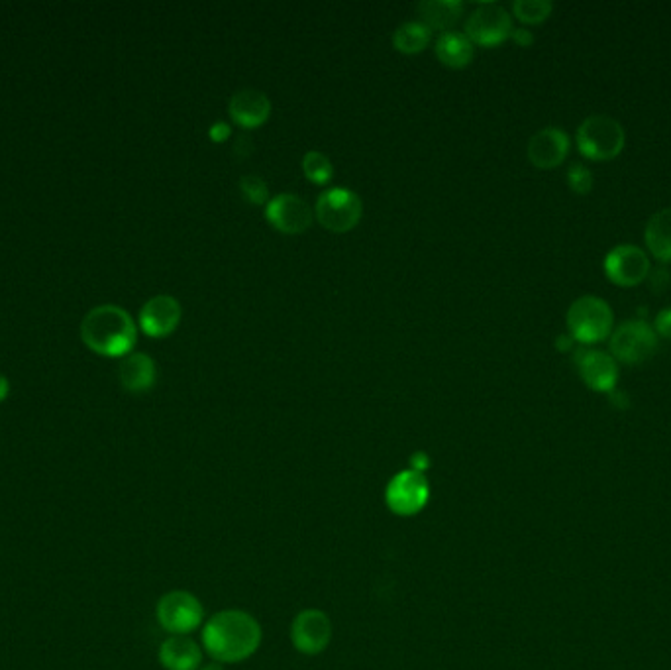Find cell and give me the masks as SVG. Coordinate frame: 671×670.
Segmentation results:
<instances>
[{
  "instance_id": "cell-1",
  "label": "cell",
  "mask_w": 671,
  "mask_h": 670,
  "mask_svg": "<svg viewBox=\"0 0 671 670\" xmlns=\"http://www.w3.org/2000/svg\"><path fill=\"white\" fill-rule=\"evenodd\" d=\"M261 627L246 612L226 610L212 615L203 629V645L218 663H240L259 649Z\"/></svg>"
},
{
  "instance_id": "cell-2",
  "label": "cell",
  "mask_w": 671,
  "mask_h": 670,
  "mask_svg": "<svg viewBox=\"0 0 671 670\" xmlns=\"http://www.w3.org/2000/svg\"><path fill=\"white\" fill-rule=\"evenodd\" d=\"M81 338L97 354L122 358L132 352L138 340V325L124 307L103 303L85 313Z\"/></svg>"
},
{
  "instance_id": "cell-3",
  "label": "cell",
  "mask_w": 671,
  "mask_h": 670,
  "mask_svg": "<svg viewBox=\"0 0 671 670\" xmlns=\"http://www.w3.org/2000/svg\"><path fill=\"white\" fill-rule=\"evenodd\" d=\"M624 140L626 136L619 120L605 114H593L585 118L577 130L579 152L585 158L597 162L617 158L624 148Z\"/></svg>"
},
{
  "instance_id": "cell-4",
  "label": "cell",
  "mask_w": 671,
  "mask_h": 670,
  "mask_svg": "<svg viewBox=\"0 0 671 670\" xmlns=\"http://www.w3.org/2000/svg\"><path fill=\"white\" fill-rule=\"evenodd\" d=\"M362 217V199L348 187H330L322 191L314 205V221L334 234H346L354 230Z\"/></svg>"
},
{
  "instance_id": "cell-5",
  "label": "cell",
  "mask_w": 671,
  "mask_h": 670,
  "mask_svg": "<svg viewBox=\"0 0 671 670\" xmlns=\"http://www.w3.org/2000/svg\"><path fill=\"white\" fill-rule=\"evenodd\" d=\"M568 329L569 335L581 344L599 342L611 335L613 309L601 297H579L568 309Z\"/></svg>"
},
{
  "instance_id": "cell-6",
  "label": "cell",
  "mask_w": 671,
  "mask_h": 670,
  "mask_svg": "<svg viewBox=\"0 0 671 670\" xmlns=\"http://www.w3.org/2000/svg\"><path fill=\"white\" fill-rule=\"evenodd\" d=\"M513 20L501 4L481 2L465 20L464 34L473 46L493 48L503 44L513 34Z\"/></svg>"
},
{
  "instance_id": "cell-7",
  "label": "cell",
  "mask_w": 671,
  "mask_h": 670,
  "mask_svg": "<svg viewBox=\"0 0 671 670\" xmlns=\"http://www.w3.org/2000/svg\"><path fill=\"white\" fill-rule=\"evenodd\" d=\"M155 614L159 625L171 635H189L205 619V610L199 598L185 590L167 592L157 602Z\"/></svg>"
},
{
  "instance_id": "cell-8",
  "label": "cell",
  "mask_w": 671,
  "mask_h": 670,
  "mask_svg": "<svg viewBox=\"0 0 671 670\" xmlns=\"http://www.w3.org/2000/svg\"><path fill=\"white\" fill-rule=\"evenodd\" d=\"M430 500V484L426 474L413 468L403 470L391 478L385 490L387 507L401 517H411L426 507Z\"/></svg>"
},
{
  "instance_id": "cell-9",
  "label": "cell",
  "mask_w": 671,
  "mask_h": 670,
  "mask_svg": "<svg viewBox=\"0 0 671 670\" xmlns=\"http://www.w3.org/2000/svg\"><path fill=\"white\" fill-rule=\"evenodd\" d=\"M611 350L620 362L636 366L656 354L658 335L654 327H650L646 321H628L615 331L611 338Z\"/></svg>"
},
{
  "instance_id": "cell-10",
  "label": "cell",
  "mask_w": 671,
  "mask_h": 670,
  "mask_svg": "<svg viewBox=\"0 0 671 670\" xmlns=\"http://www.w3.org/2000/svg\"><path fill=\"white\" fill-rule=\"evenodd\" d=\"M265 221L281 234L297 236L307 232L314 223V209L299 195L279 193L265 205Z\"/></svg>"
},
{
  "instance_id": "cell-11",
  "label": "cell",
  "mask_w": 671,
  "mask_h": 670,
  "mask_svg": "<svg viewBox=\"0 0 671 670\" xmlns=\"http://www.w3.org/2000/svg\"><path fill=\"white\" fill-rule=\"evenodd\" d=\"M573 362L587 388L599 393H611L617 388L619 366L611 354L581 346L575 350Z\"/></svg>"
},
{
  "instance_id": "cell-12",
  "label": "cell",
  "mask_w": 671,
  "mask_h": 670,
  "mask_svg": "<svg viewBox=\"0 0 671 670\" xmlns=\"http://www.w3.org/2000/svg\"><path fill=\"white\" fill-rule=\"evenodd\" d=\"M605 274L620 287H634L650 276V260L642 248L620 244L607 254Z\"/></svg>"
},
{
  "instance_id": "cell-13",
  "label": "cell",
  "mask_w": 671,
  "mask_h": 670,
  "mask_svg": "<svg viewBox=\"0 0 671 670\" xmlns=\"http://www.w3.org/2000/svg\"><path fill=\"white\" fill-rule=\"evenodd\" d=\"M332 639V621L320 610H305L293 619L291 641L303 655H320Z\"/></svg>"
},
{
  "instance_id": "cell-14",
  "label": "cell",
  "mask_w": 671,
  "mask_h": 670,
  "mask_svg": "<svg viewBox=\"0 0 671 670\" xmlns=\"http://www.w3.org/2000/svg\"><path fill=\"white\" fill-rule=\"evenodd\" d=\"M181 303L167 293L150 297L140 309V329L152 338L173 335L181 323Z\"/></svg>"
},
{
  "instance_id": "cell-15",
  "label": "cell",
  "mask_w": 671,
  "mask_h": 670,
  "mask_svg": "<svg viewBox=\"0 0 671 670\" xmlns=\"http://www.w3.org/2000/svg\"><path fill=\"white\" fill-rule=\"evenodd\" d=\"M568 152V134L554 126L538 130L526 148L530 164L540 169L558 168L568 158Z\"/></svg>"
},
{
  "instance_id": "cell-16",
  "label": "cell",
  "mask_w": 671,
  "mask_h": 670,
  "mask_svg": "<svg viewBox=\"0 0 671 670\" xmlns=\"http://www.w3.org/2000/svg\"><path fill=\"white\" fill-rule=\"evenodd\" d=\"M273 111L271 99L258 89H240L228 101V114L244 130L263 126Z\"/></svg>"
},
{
  "instance_id": "cell-17",
  "label": "cell",
  "mask_w": 671,
  "mask_h": 670,
  "mask_svg": "<svg viewBox=\"0 0 671 670\" xmlns=\"http://www.w3.org/2000/svg\"><path fill=\"white\" fill-rule=\"evenodd\" d=\"M120 386L130 393H146L157 380L154 358L146 352H130L118 364Z\"/></svg>"
},
{
  "instance_id": "cell-18",
  "label": "cell",
  "mask_w": 671,
  "mask_h": 670,
  "mask_svg": "<svg viewBox=\"0 0 671 670\" xmlns=\"http://www.w3.org/2000/svg\"><path fill=\"white\" fill-rule=\"evenodd\" d=\"M203 651L189 635H171L159 647V663L167 670H199Z\"/></svg>"
},
{
  "instance_id": "cell-19",
  "label": "cell",
  "mask_w": 671,
  "mask_h": 670,
  "mask_svg": "<svg viewBox=\"0 0 671 670\" xmlns=\"http://www.w3.org/2000/svg\"><path fill=\"white\" fill-rule=\"evenodd\" d=\"M420 22L436 32H452L464 14L460 0H424L418 4Z\"/></svg>"
},
{
  "instance_id": "cell-20",
  "label": "cell",
  "mask_w": 671,
  "mask_h": 670,
  "mask_svg": "<svg viewBox=\"0 0 671 670\" xmlns=\"http://www.w3.org/2000/svg\"><path fill=\"white\" fill-rule=\"evenodd\" d=\"M434 52L442 65L450 69H465L473 61L475 46L464 32L452 30V32L440 34V38L436 40Z\"/></svg>"
},
{
  "instance_id": "cell-21",
  "label": "cell",
  "mask_w": 671,
  "mask_h": 670,
  "mask_svg": "<svg viewBox=\"0 0 671 670\" xmlns=\"http://www.w3.org/2000/svg\"><path fill=\"white\" fill-rule=\"evenodd\" d=\"M648 250L662 262L671 264V207L650 217L644 230Z\"/></svg>"
},
{
  "instance_id": "cell-22",
  "label": "cell",
  "mask_w": 671,
  "mask_h": 670,
  "mask_svg": "<svg viewBox=\"0 0 671 670\" xmlns=\"http://www.w3.org/2000/svg\"><path fill=\"white\" fill-rule=\"evenodd\" d=\"M430 38L432 30L426 24L420 20H411L393 32V48L405 56H416L428 48Z\"/></svg>"
},
{
  "instance_id": "cell-23",
  "label": "cell",
  "mask_w": 671,
  "mask_h": 670,
  "mask_svg": "<svg viewBox=\"0 0 671 670\" xmlns=\"http://www.w3.org/2000/svg\"><path fill=\"white\" fill-rule=\"evenodd\" d=\"M301 168H303L305 177L314 185H326V183H330V179L334 175V166H332L330 158L324 152H318V150H310L303 156Z\"/></svg>"
},
{
  "instance_id": "cell-24",
  "label": "cell",
  "mask_w": 671,
  "mask_h": 670,
  "mask_svg": "<svg viewBox=\"0 0 671 670\" xmlns=\"http://www.w3.org/2000/svg\"><path fill=\"white\" fill-rule=\"evenodd\" d=\"M554 4L550 0H517L513 14L524 24H542L550 18Z\"/></svg>"
},
{
  "instance_id": "cell-25",
  "label": "cell",
  "mask_w": 671,
  "mask_h": 670,
  "mask_svg": "<svg viewBox=\"0 0 671 670\" xmlns=\"http://www.w3.org/2000/svg\"><path fill=\"white\" fill-rule=\"evenodd\" d=\"M242 197L252 205V207H265L269 203V187L263 177L256 173H248L238 181Z\"/></svg>"
},
{
  "instance_id": "cell-26",
  "label": "cell",
  "mask_w": 671,
  "mask_h": 670,
  "mask_svg": "<svg viewBox=\"0 0 671 670\" xmlns=\"http://www.w3.org/2000/svg\"><path fill=\"white\" fill-rule=\"evenodd\" d=\"M568 183L573 193L587 195L593 187V175L583 164H573L568 169Z\"/></svg>"
},
{
  "instance_id": "cell-27",
  "label": "cell",
  "mask_w": 671,
  "mask_h": 670,
  "mask_svg": "<svg viewBox=\"0 0 671 670\" xmlns=\"http://www.w3.org/2000/svg\"><path fill=\"white\" fill-rule=\"evenodd\" d=\"M230 134H232V130H230V124H228V122H224V120H216V122L210 126V130H208V136H210V140H212V142H216V144H222V142H226V140L230 138Z\"/></svg>"
},
{
  "instance_id": "cell-28",
  "label": "cell",
  "mask_w": 671,
  "mask_h": 670,
  "mask_svg": "<svg viewBox=\"0 0 671 670\" xmlns=\"http://www.w3.org/2000/svg\"><path fill=\"white\" fill-rule=\"evenodd\" d=\"M654 331H656V335H662L664 338H670L671 340V307L670 309H664V311L656 317Z\"/></svg>"
},
{
  "instance_id": "cell-29",
  "label": "cell",
  "mask_w": 671,
  "mask_h": 670,
  "mask_svg": "<svg viewBox=\"0 0 671 670\" xmlns=\"http://www.w3.org/2000/svg\"><path fill=\"white\" fill-rule=\"evenodd\" d=\"M411 468L413 470H416V472H426L428 468H430V458H428V454L426 452H414L413 456H411Z\"/></svg>"
},
{
  "instance_id": "cell-30",
  "label": "cell",
  "mask_w": 671,
  "mask_h": 670,
  "mask_svg": "<svg viewBox=\"0 0 671 670\" xmlns=\"http://www.w3.org/2000/svg\"><path fill=\"white\" fill-rule=\"evenodd\" d=\"M511 38L517 42L520 48H528V46H532V44H534V36H532V32H528V30H524V28H517V30H513Z\"/></svg>"
},
{
  "instance_id": "cell-31",
  "label": "cell",
  "mask_w": 671,
  "mask_h": 670,
  "mask_svg": "<svg viewBox=\"0 0 671 670\" xmlns=\"http://www.w3.org/2000/svg\"><path fill=\"white\" fill-rule=\"evenodd\" d=\"M609 399L611 403L617 407V409H628L630 407V399L624 391H619L617 388L609 393Z\"/></svg>"
},
{
  "instance_id": "cell-32",
  "label": "cell",
  "mask_w": 671,
  "mask_h": 670,
  "mask_svg": "<svg viewBox=\"0 0 671 670\" xmlns=\"http://www.w3.org/2000/svg\"><path fill=\"white\" fill-rule=\"evenodd\" d=\"M668 281H670V276H668L666 270H658V272H654V274L650 276V283H652V289H654V291H662V287H664Z\"/></svg>"
},
{
  "instance_id": "cell-33",
  "label": "cell",
  "mask_w": 671,
  "mask_h": 670,
  "mask_svg": "<svg viewBox=\"0 0 671 670\" xmlns=\"http://www.w3.org/2000/svg\"><path fill=\"white\" fill-rule=\"evenodd\" d=\"M575 342H577V340L571 335H560L556 338V348H558L560 352H569V350L575 348Z\"/></svg>"
},
{
  "instance_id": "cell-34",
  "label": "cell",
  "mask_w": 671,
  "mask_h": 670,
  "mask_svg": "<svg viewBox=\"0 0 671 670\" xmlns=\"http://www.w3.org/2000/svg\"><path fill=\"white\" fill-rule=\"evenodd\" d=\"M8 393H10V380L4 374H0V401H4Z\"/></svg>"
},
{
  "instance_id": "cell-35",
  "label": "cell",
  "mask_w": 671,
  "mask_h": 670,
  "mask_svg": "<svg viewBox=\"0 0 671 670\" xmlns=\"http://www.w3.org/2000/svg\"><path fill=\"white\" fill-rule=\"evenodd\" d=\"M199 670H224L222 669V665L220 663H208V665H205V667H201Z\"/></svg>"
}]
</instances>
